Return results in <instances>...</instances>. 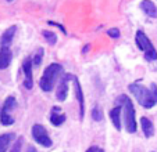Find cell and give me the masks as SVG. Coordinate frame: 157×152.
<instances>
[{
	"label": "cell",
	"instance_id": "cell-1",
	"mask_svg": "<svg viewBox=\"0 0 157 152\" xmlns=\"http://www.w3.org/2000/svg\"><path fill=\"white\" fill-rule=\"evenodd\" d=\"M129 91L133 94L136 101L143 107V108H153L157 104V86L151 85L150 89L145 87L138 83L129 85Z\"/></svg>",
	"mask_w": 157,
	"mask_h": 152
},
{
	"label": "cell",
	"instance_id": "cell-2",
	"mask_svg": "<svg viewBox=\"0 0 157 152\" xmlns=\"http://www.w3.org/2000/svg\"><path fill=\"white\" fill-rule=\"evenodd\" d=\"M63 72V67L59 64H50L44 69L43 75L40 78V89L43 91H52L56 80L59 79L60 73Z\"/></svg>",
	"mask_w": 157,
	"mask_h": 152
},
{
	"label": "cell",
	"instance_id": "cell-3",
	"mask_svg": "<svg viewBox=\"0 0 157 152\" xmlns=\"http://www.w3.org/2000/svg\"><path fill=\"white\" fill-rule=\"evenodd\" d=\"M118 101L122 103V109H124V116H125V129L128 133H135L136 132V120H135V108H133V103L131 98L127 96L118 97Z\"/></svg>",
	"mask_w": 157,
	"mask_h": 152
},
{
	"label": "cell",
	"instance_id": "cell-4",
	"mask_svg": "<svg viewBox=\"0 0 157 152\" xmlns=\"http://www.w3.org/2000/svg\"><path fill=\"white\" fill-rule=\"evenodd\" d=\"M135 40H136L138 47L145 53V57L149 60V61H154V60H157V51H156V49H154L153 43L149 40V38L142 32V31H138L136 32V38H135Z\"/></svg>",
	"mask_w": 157,
	"mask_h": 152
},
{
	"label": "cell",
	"instance_id": "cell-5",
	"mask_svg": "<svg viewBox=\"0 0 157 152\" xmlns=\"http://www.w3.org/2000/svg\"><path fill=\"white\" fill-rule=\"evenodd\" d=\"M32 137L38 144L43 147H52V140L49 137L48 132L42 125H33L32 126Z\"/></svg>",
	"mask_w": 157,
	"mask_h": 152
},
{
	"label": "cell",
	"instance_id": "cell-6",
	"mask_svg": "<svg viewBox=\"0 0 157 152\" xmlns=\"http://www.w3.org/2000/svg\"><path fill=\"white\" fill-rule=\"evenodd\" d=\"M72 80V75H65L61 79L59 87L56 90V97L59 101H64L67 98V93H68V82Z\"/></svg>",
	"mask_w": 157,
	"mask_h": 152
},
{
	"label": "cell",
	"instance_id": "cell-7",
	"mask_svg": "<svg viewBox=\"0 0 157 152\" xmlns=\"http://www.w3.org/2000/svg\"><path fill=\"white\" fill-rule=\"evenodd\" d=\"M32 61L29 58H27L24 61V65H22V69H24V73H25V80H24V86L31 90L33 87V80H32Z\"/></svg>",
	"mask_w": 157,
	"mask_h": 152
},
{
	"label": "cell",
	"instance_id": "cell-8",
	"mask_svg": "<svg viewBox=\"0 0 157 152\" xmlns=\"http://www.w3.org/2000/svg\"><path fill=\"white\" fill-rule=\"evenodd\" d=\"M72 82H74V87H75V94H77V100L79 103V116L81 119L83 118L85 114V104H83V93H82V87L79 85V80H78L77 76L72 75Z\"/></svg>",
	"mask_w": 157,
	"mask_h": 152
},
{
	"label": "cell",
	"instance_id": "cell-9",
	"mask_svg": "<svg viewBox=\"0 0 157 152\" xmlns=\"http://www.w3.org/2000/svg\"><path fill=\"white\" fill-rule=\"evenodd\" d=\"M15 31H17V27L13 25V27H10L9 29L2 35V38H0V44H2V47H9L10 44H11L13 38H14V35H15Z\"/></svg>",
	"mask_w": 157,
	"mask_h": 152
},
{
	"label": "cell",
	"instance_id": "cell-10",
	"mask_svg": "<svg viewBox=\"0 0 157 152\" xmlns=\"http://www.w3.org/2000/svg\"><path fill=\"white\" fill-rule=\"evenodd\" d=\"M11 62V51L9 47H2L0 50V69H6Z\"/></svg>",
	"mask_w": 157,
	"mask_h": 152
},
{
	"label": "cell",
	"instance_id": "cell-11",
	"mask_svg": "<svg viewBox=\"0 0 157 152\" xmlns=\"http://www.w3.org/2000/svg\"><path fill=\"white\" fill-rule=\"evenodd\" d=\"M140 9L145 11L146 15H149V17H151V18H157V7L153 2H150V0H143L142 3H140Z\"/></svg>",
	"mask_w": 157,
	"mask_h": 152
},
{
	"label": "cell",
	"instance_id": "cell-12",
	"mask_svg": "<svg viewBox=\"0 0 157 152\" xmlns=\"http://www.w3.org/2000/svg\"><path fill=\"white\" fill-rule=\"evenodd\" d=\"M121 109H122L121 107H116V108H113L110 111V119H111V122L116 126L117 130H121V119H120V116H121Z\"/></svg>",
	"mask_w": 157,
	"mask_h": 152
},
{
	"label": "cell",
	"instance_id": "cell-13",
	"mask_svg": "<svg viewBox=\"0 0 157 152\" xmlns=\"http://www.w3.org/2000/svg\"><path fill=\"white\" fill-rule=\"evenodd\" d=\"M14 137H15L14 133H7V134L0 136V152H6L9 149L10 144L14 140Z\"/></svg>",
	"mask_w": 157,
	"mask_h": 152
},
{
	"label": "cell",
	"instance_id": "cell-14",
	"mask_svg": "<svg viewBox=\"0 0 157 152\" xmlns=\"http://www.w3.org/2000/svg\"><path fill=\"white\" fill-rule=\"evenodd\" d=\"M140 125H142V130H143L145 137H151V136L154 134V126L150 119L142 118V119H140Z\"/></svg>",
	"mask_w": 157,
	"mask_h": 152
},
{
	"label": "cell",
	"instance_id": "cell-15",
	"mask_svg": "<svg viewBox=\"0 0 157 152\" xmlns=\"http://www.w3.org/2000/svg\"><path fill=\"white\" fill-rule=\"evenodd\" d=\"M17 107V101H15L14 97H9V98L4 101V105H3V109H2V112H4V114H9L13 111V109Z\"/></svg>",
	"mask_w": 157,
	"mask_h": 152
},
{
	"label": "cell",
	"instance_id": "cell-16",
	"mask_svg": "<svg viewBox=\"0 0 157 152\" xmlns=\"http://www.w3.org/2000/svg\"><path fill=\"white\" fill-rule=\"evenodd\" d=\"M64 120H65V115L64 114H60V112H53V114H52V116H50V122H52V125H54V126L63 125V123H64Z\"/></svg>",
	"mask_w": 157,
	"mask_h": 152
},
{
	"label": "cell",
	"instance_id": "cell-17",
	"mask_svg": "<svg viewBox=\"0 0 157 152\" xmlns=\"http://www.w3.org/2000/svg\"><path fill=\"white\" fill-rule=\"evenodd\" d=\"M42 35H43V38L48 40L49 44H56V42H57L56 33L50 32V31H43V32H42Z\"/></svg>",
	"mask_w": 157,
	"mask_h": 152
},
{
	"label": "cell",
	"instance_id": "cell-18",
	"mask_svg": "<svg viewBox=\"0 0 157 152\" xmlns=\"http://www.w3.org/2000/svg\"><path fill=\"white\" fill-rule=\"evenodd\" d=\"M43 53H44L43 49H38V51L35 53V57H33V60H32V64L35 65V67H39V65H40L42 58H43Z\"/></svg>",
	"mask_w": 157,
	"mask_h": 152
},
{
	"label": "cell",
	"instance_id": "cell-19",
	"mask_svg": "<svg viewBox=\"0 0 157 152\" xmlns=\"http://www.w3.org/2000/svg\"><path fill=\"white\" fill-rule=\"evenodd\" d=\"M92 119L95 120V122H100V120H103V114H101V111L98 108V107H95V108L92 109Z\"/></svg>",
	"mask_w": 157,
	"mask_h": 152
},
{
	"label": "cell",
	"instance_id": "cell-20",
	"mask_svg": "<svg viewBox=\"0 0 157 152\" xmlns=\"http://www.w3.org/2000/svg\"><path fill=\"white\" fill-rule=\"evenodd\" d=\"M22 137H18L17 141H15L14 144L11 145V149H10V152H21V147H22Z\"/></svg>",
	"mask_w": 157,
	"mask_h": 152
},
{
	"label": "cell",
	"instance_id": "cell-21",
	"mask_svg": "<svg viewBox=\"0 0 157 152\" xmlns=\"http://www.w3.org/2000/svg\"><path fill=\"white\" fill-rule=\"evenodd\" d=\"M107 33H109L110 38H120V31L117 29V28H113V29H110Z\"/></svg>",
	"mask_w": 157,
	"mask_h": 152
},
{
	"label": "cell",
	"instance_id": "cell-22",
	"mask_svg": "<svg viewBox=\"0 0 157 152\" xmlns=\"http://www.w3.org/2000/svg\"><path fill=\"white\" fill-rule=\"evenodd\" d=\"M86 152H104V151L100 148H98V147H92V148H89Z\"/></svg>",
	"mask_w": 157,
	"mask_h": 152
},
{
	"label": "cell",
	"instance_id": "cell-23",
	"mask_svg": "<svg viewBox=\"0 0 157 152\" xmlns=\"http://www.w3.org/2000/svg\"><path fill=\"white\" fill-rule=\"evenodd\" d=\"M27 152H38V151H36V148H33V147L31 145V147H28V151Z\"/></svg>",
	"mask_w": 157,
	"mask_h": 152
}]
</instances>
